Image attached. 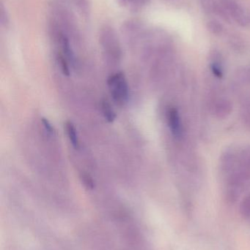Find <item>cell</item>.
<instances>
[{
  "label": "cell",
  "instance_id": "6da1fadb",
  "mask_svg": "<svg viewBox=\"0 0 250 250\" xmlns=\"http://www.w3.org/2000/svg\"><path fill=\"white\" fill-rule=\"evenodd\" d=\"M50 7L51 19L57 23L70 41L79 39L82 30L74 13L62 1H54Z\"/></svg>",
  "mask_w": 250,
  "mask_h": 250
},
{
  "label": "cell",
  "instance_id": "7a4b0ae2",
  "mask_svg": "<svg viewBox=\"0 0 250 250\" xmlns=\"http://www.w3.org/2000/svg\"><path fill=\"white\" fill-rule=\"evenodd\" d=\"M107 83L113 99L118 104L126 102L129 96V87L124 73L119 72L113 75L109 78Z\"/></svg>",
  "mask_w": 250,
  "mask_h": 250
},
{
  "label": "cell",
  "instance_id": "3957f363",
  "mask_svg": "<svg viewBox=\"0 0 250 250\" xmlns=\"http://www.w3.org/2000/svg\"><path fill=\"white\" fill-rule=\"evenodd\" d=\"M220 2L226 7L232 20L239 26H247L249 23V19L243 7L235 0H220Z\"/></svg>",
  "mask_w": 250,
  "mask_h": 250
},
{
  "label": "cell",
  "instance_id": "277c9868",
  "mask_svg": "<svg viewBox=\"0 0 250 250\" xmlns=\"http://www.w3.org/2000/svg\"><path fill=\"white\" fill-rule=\"evenodd\" d=\"M167 120L172 133L176 138H180L183 132L180 114L176 108H170L167 113Z\"/></svg>",
  "mask_w": 250,
  "mask_h": 250
},
{
  "label": "cell",
  "instance_id": "5b68a950",
  "mask_svg": "<svg viewBox=\"0 0 250 250\" xmlns=\"http://www.w3.org/2000/svg\"><path fill=\"white\" fill-rule=\"evenodd\" d=\"M81 17L88 19L91 13V0H70Z\"/></svg>",
  "mask_w": 250,
  "mask_h": 250
},
{
  "label": "cell",
  "instance_id": "8992f818",
  "mask_svg": "<svg viewBox=\"0 0 250 250\" xmlns=\"http://www.w3.org/2000/svg\"><path fill=\"white\" fill-rule=\"evenodd\" d=\"M66 129L67 132L69 140L71 142L72 145L75 148H78L79 146V140H78L77 132L76 128L71 122L68 121L66 123Z\"/></svg>",
  "mask_w": 250,
  "mask_h": 250
},
{
  "label": "cell",
  "instance_id": "52a82bcc",
  "mask_svg": "<svg viewBox=\"0 0 250 250\" xmlns=\"http://www.w3.org/2000/svg\"><path fill=\"white\" fill-rule=\"evenodd\" d=\"M214 14L218 16L226 23H231L232 19L226 7L221 2H217Z\"/></svg>",
  "mask_w": 250,
  "mask_h": 250
},
{
  "label": "cell",
  "instance_id": "ba28073f",
  "mask_svg": "<svg viewBox=\"0 0 250 250\" xmlns=\"http://www.w3.org/2000/svg\"><path fill=\"white\" fill-rule=\"evenodd\" d=\"M101 110H102L103 114H104V118L107 120L109 123H113L116 118V114L112 108L111 105H110L107 101H104L101 104Z\"/></svg>",
  "mask_w": 250,
  "mask_h": 250
},
{
  "label": "cell",
  "instance_id": "9c48e42d",
  "mask_svg": "<svg viewBox=\"0 0 250 250\" xmlns=\"http://www.w3.org/2000/svg\"><path fill=\"white\" fill-rule=\"evenodd\" d=\"M207 29L214 35H220L224 32V26L217 20H211L207 23Z\"/></svg>",
  "mask_w": 250,
  "mask_h": 250
},
{
  "label": "cell",
  "instance_id": "30bf717a",
  "mask_svg": "<svg viewBox=\"0 0 250 250\" xmlns=\"http://www.w3.org/2000/svg\"><path fill=\"white\" fill-rule=\"evenodd\" d=\"M217 2L216 0H200L202 10L208 15L214 14Z\"/></svg>",
  "mask_w": 250,
  "mask_h": 250
},
{
  "label": "cell",
  "instance_id": "8fae6325",
  "mask_svg": "<svg viewBox=\"0 0 250 250\" xmlns=\"http://www.w3.org/2000/svg\"><path fill=\"white\" fill-rule=\"evenodd\" d=\"M57 62H58L59 66H60L63 74L66 76H70V70H69L68 60L62 53L57 54Z\"/></svg>",
  "mask_w": 250,
  "mask_h": 250
},
{
  "label": "cell",
  "instance_id": "7c38bea8",
  "mask_svg": "<svg viewBox=\"0 0 250 250\" xmlns=\"http://www.w3.org/2000/svg\"><path fill=\"white\" fill-rule=\"evenodd\" d=\"M0 23L4 28H7L10 24V18L4 4L1 3L0 5Z\"/></svg>",
  "mask_w": 250,
  "mask_h": 250
},
{
  "label": "cell",
  "instance_id": "4fadbf2b",
  "mask_svg": "<svg viewBox=\"0 0 250 250\" xmlns=\"http://www.w3.org/2000/svg\"><path fill=\"white\" fill-rule=\"evenodd\" d=\"M131 8L135 10H140L149 4L151 0H126Z\"/></svg>",
  "mask_w": 250,
  "mask_h": 250
},
{
  "label": "cell",
  "instance_id": "5bb4252c",
  "mask_svg": "<svg viewBox=\"0 0 250 250\" xmlns=\"http://www.w3.org/2000/svg\"><path fill=\"white\" fill-rule=\"evenodd\" d=\"M82 182H83L84 185L89 188V189H93L95 187V184H94L93 180H92V177L90 176L88 173H83L82 176Z\"/></svg>",
  "mask_w": 250,
  "mask_h": 250
},
{
  "label": "cell",
  "instance_id": "9a60e30c",
  "mask_svg": "<svg viewBox=\"0 0 250 250\" xmlns=\"http://www.w3.org/2000/svg\"><path fill=\"white\" fill-rule=\"evenodd\" d=\"M211 70H212L214 74L217 77H221L223 76V69H222L220 63L217 62L213 63L212 65H211Z\"/></svg>",
  "mask_w": 250,
  "mask_h": 250
},
{
  "label": "cell",
  "instance_id": "2e32d148",
  "mask_svg": "<svg viewBox=\"0 0 250 250\" xmlns=\"http://www.w3.org/2000/svg\"><path fill=\"white\" fill-rule=\"evenodd\" d=\"M42 123L43 125H44V127H45V130L47 131V132L50 134V135H53L54 132V129H53L52 126L50 124L48 120L45 118H42Z\"/></svg>",
  "mask_w": 250,
  "mask_h": 250
},
{
  "label": "cell",
  "instance_id": "e0dca14e",
  "mask_svg": "<svg viewBox=\"0 0 250 250\" xmlns=\"http://www.w3.org/2000/svg\"><path fill=\"white\" fill-rule=\"evenodd\" d=\"M64 1H70V0H64Z\"/></svg>",
  "mask_w": 250,
  "mask_h": 250
},
{
  "label": "cell",
  "instance_id": "ac0fdd59",
  "mask_svg": "<svg viewBox=\"0 0 250 250\" xmlns=\"http://www.w3.org/2000/svg\"><path fill=\"white\" fill-rule=\"evenodd\" d=\"M167 1H171V0H167Z\"/></svg>",
  "mask_w": 250,
  "mask_h": 250
},
{
  "label": "cell",
  "instance_id": "d6986e66",
  "mask_svg": "<svg viewBox=\"0 0 250 250\" xmlns=\"http://www.w3.org/2000/svg\"><path fill=\"white\" fill-rule=\"evenodd\" d=\"M124 1H126V0H124Z\"/></svg>",
  "mask_w": 250,
  "mask_h": 250
}]
</instances>
